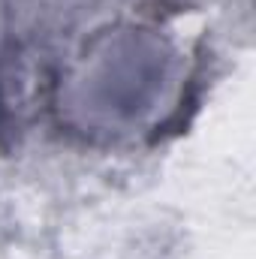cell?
<instances>
[{"label":"cell","mask_w":256,"mask_h":259,"mask_svg":"<svg viewBox=\"0 0 256 259\" xmlns=\"http://www.w3.org/2000/svg\"><path fill=\"white\" fill-rule=\"evenodd\" d=\"M169 49L151 36V30H121L97 39L84 55V64L72 75H66V88H61V100L94 91V100L84 103L75 115L88 133H118L124 121H136L148 100L160 94L166 78Z\"/></svg>","instance_id":"cell-1"}]
</instances>
